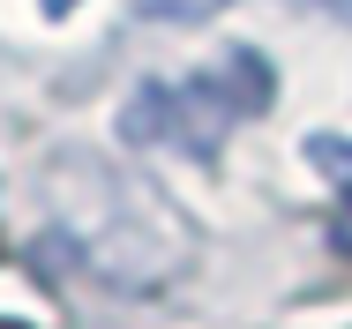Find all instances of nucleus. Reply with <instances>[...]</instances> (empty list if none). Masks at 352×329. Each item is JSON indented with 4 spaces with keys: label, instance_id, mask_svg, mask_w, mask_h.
Returning <instances> with one entry per match:
<instances>
[{
    "label": "nucleus",
    "instance_id": "obj_1",
    "mask_svg": "<svg viewBox=\"0 0 352 329\" xmlns=\"http://www.w3.org/2000/svg\"><path fill=\"white\" fill-rule=\"evenodd\" d=\"M270 105V67L255 60L248 45L225 53L203 75H180V82H142L135 105H128V135L142 142H165L180 157H217V142L232 120H255Z\"/></svg>",
    "mask_w": 352,
    "mask_h": 329
},
{
    "label": "nucleus",
    "instance_id": "obj_2",
    "mask_svg": "<svg viewBox=\"0 0 352 329\" xmlns=\"http://www.w3.org/2000/svg\"><path fill=\"white\" fill-rule=\"evenodd\" d=\"M150 23H203V15H217L225 0H135Z\"/></svg>",
    "mask_w": 352,
    "mask_h": 329
},
{
    "label": "nucleus",
    "instance_id": "obj_3",
    "mask_svg": "<svg viewBox=\"0 0 352 329\" xmlns=\"http://www.w3.org/2000/svg\"><path fill=\"white\" fill-rule=\"evenodd\" d=\"M75 8H82V0H45V15H75Z\"/></svg>",
    "mask_w": 352,
    "mask_h": 329
},
{
    "label": "nucleus",
    "instance_id": "obj_4",
    "mask_svg": "<svg viewBox=\"0 0 352 329\" xmlns=\"http://www.w3.org/2000/svg\"><path fill=\"white\" fill-rule=\"evenodd\" d=\"M322 8H330V15H345V23H352V0H322Z\"/></svg>",
    "mask_w": 352,
    "mask_h": 329
},
{
    "label": "nucleus",
    "instance_id": "obj_5",
    "mask_svg": "<svg viewBox=\"0 0 352 329\" xmlns=\"http://www.w3.org/2000/svg\"><path fill=\"white\" fill-rule=\"evenodd\" d=\"M0 329H30V322H15V315H0Z\"/></svg>",
    "mask_w": 352,
    "mask_h": 329
}]
</instances>
